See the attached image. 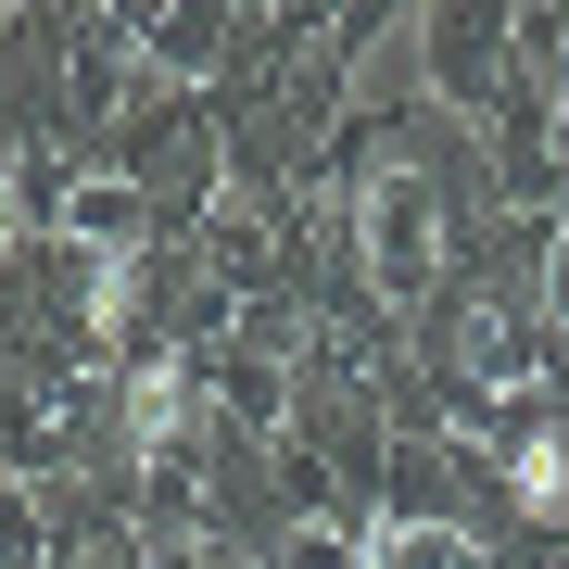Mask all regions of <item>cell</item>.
<instances>
[{"label":"cell","instance_id":"obj_1","mask_svg":"<svg viewBox=\"0 0 569 569\" xmlns=\"http://www.w3.org/2000/svg\"><path fill=\"white\" fill-rule=\"evenodd\" d=\"M178 443H190V355L164 342V355H140V367H127V456H140V468H164Z\"/></svg>","mask_w":569,"mask_h":569},{"label":"cell","instance_id":"obj_2","mask_svg":"<svg viewBox=\"0 0 569 569\" xmlns=\"http://www.w3.org/2000/svg\"><path fill=\"white\" fill-rule=\"evenodd\" d=\"M507 507H519V519H545V531L569 519V430H557V418H545V430H519V456H507Z\"/></svg>","mask_w":569,"mask_h":569},{"label":"cell","instance_id":"obj_3","mask_svg":"<svg viewBox=\"0 0 569 569\" xmlns=\"http://www.w3.org/2000/svg\"><path fill=\"white\" fill-rule=\"evenodd\" d=\"M367 569H493L468 531H443V519H380L367 531Z\"/></svg>","mask_w":569,"mask_h":569},{"label":"cell","instance_id":"obj_4","mask_svg":"<svg viewBox=\"0 0 569 569\" xmlns=\"http://www.w3.org/2000/svg\"><path fill=\"white\" fill-rule=\"evenodd\" d=\"M127 305H140V241L89 253V342H127Z\"/></svg>","mask_w":569,"mask_h":569},{"label":"cell","instance_id":"obj_5","mask_svg":"<svg viewBox=\"0 0 569 569\" xmlns=\"http://www.w3.org/2000/svg\"><path fill=\"white\" fill-rule=\"evenodd\" d=\"M26 241V190H13V164H0V253Z\"/></svg>","mask_w":569,"mask_h":569},{"label":"cell","instance_id":"obj_6","mask_svg":"<svg viewBox=\"0 0 569 569\" xmlns=\"http://www.w3.org/2000/svg\"><path fill=\"white\" fill-rule=\"evenodd\" d=\"M545 152L569 164V89H557V102H545Z\"/></svg>","mask_w":569,"mask_h":569},{"label":"cell","instance_id":"obj_7","mask_svg":"<svg viewBox=\"0 0 569 569\" xmlns=\"http://www.w3.org/2000/svg\"><path fill=\"white\" fill-rule=\"evenodd\" d=\"M557 342H569V305H557Z\"/></svg>","mask_w":569,"mask_h":569},{"label":"cell","instance_id":"obj_8","mask_svg":"<svg viewBox=\"0 0 569 569\" xmlns=\"http://www.w3.org/2000/svg\"><path fill=\"white\" fill-rule=\"evenodd\" d=\"M140 569H164V557H140Z\"/></svg>","mask_w":569,"mask_h":569}]
</instances>
